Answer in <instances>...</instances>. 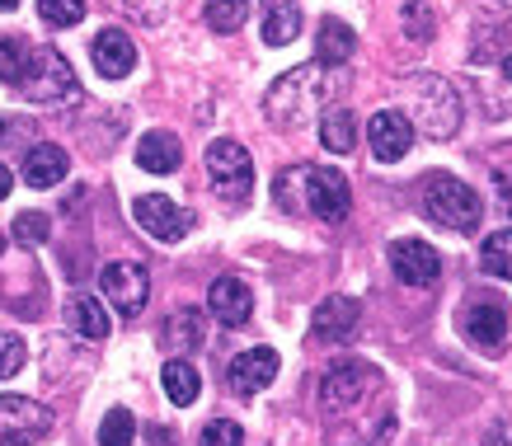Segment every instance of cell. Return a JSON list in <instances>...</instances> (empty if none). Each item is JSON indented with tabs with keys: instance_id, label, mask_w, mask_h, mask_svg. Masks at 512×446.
<instances>
[{
	"instance_id": "6da1fadb",
	"label": "cell",
	"mask_w": 512,
	"mask_h": 446,
	"mask_svg": "<svg viewBox=\"0 0 512 446\" xmlns=\"http://www.w3.org/2000/svg\"><path fill=\"white\" fill-rule=\"evenodd\" d=\"M339 66H296L287 76L273 80V90L264 94V113L273 127H306L315 113H325L329 94L339 90V76H334Z\"/></svg>"
},
{
	"instance_id": "7a4b0ae2",
	"label": "cell",
	"mask_w": 512,
	"mask_h": 446,
	"mask_svg": "<svg viewBox=\"0 0 512 446\" xmlns=\"http://www.w3.org/2000/svg\"><path fill=\"white\" fill-rule=\"evenodd\" d=\"M423 216L433 221V226H442V231H461L470 235L475 226H480V216H484V202L480 193L470 184H461L456 174H428L423 179Z\"/></svg>"
},
{
	"instance_id": "3957f363",
	"label": "cell",
	"mask_w": 512,
	"mask_h": 446,
	"mask_svg": "<svg viewBox=\"0 0 512 446\" xmlns=\"http://www.w3.org/2000/svg\"><path fill=\"white\" fill-rule=\"evenodd\" d=\"M404 99H409V113L419 118V127L428 137L447 141L456 127H461V99L442 76L433 71H419V76L404 80Z\"/></svg>"
},
{
	"instance_id": "277c9868",
	"label": "cell",
	"mask_w": 512,
	"mask_h": 446,
	"mask_svg": "<svg viewBox=\"0 0 512 446\" xmlns=\"http://www.w3.org/2000/svg\"><path fill=\"white\" fill-rule=\"evenodd\" d=\"M15 90L33 104H66V99H76V71L66 66L57 47H33Z\"/></svg>"
},
{
	"instance_id": "5b68a950",
	"label": "cell",
	"mask_w": 512,
	"mask_h": 446,
	"mask_svg": "<svg viewBox=\"0 0 512 446\" xmlns=\"http://www.w3.org/2000/svg\"><path fill=\"white\" fill-rule=\"evenodd\" d=\"M207 179L217 188L221 202H235V207H245L249 193H254V160L240 141L221 137L207 146Z\"/></svg>"
},
{
	"instance_id": "8992f818",
	"label": "cell",
	"mask_w": 512,
	"mask_h": 446,
	"mask_svg": "<svg viewBox=\"0 0 512 446\" xmlns=\"http://www.w3.org/2000/svg\"><path fill=\"white\" fill-rule=\"evenodd\" d=\"M99 292H104V301H113V310H118L123 320H137L141 310H146V301H151V273L132 259L104 263Z\"/></svg>"
},
{
	"instance_id": "52a82bcc",
	"label": "cell",
	"mask_w": 512,
	"mask_h": 446,
	"mask_svg": "<svg viewBox=\"0 0 512 446\" xmlns=\"http://www.w3.org/2000/svg\"><path fill=\"white\" fill-rule=\"evenodd\" d=\"M372 390H376V367H372V362H357V357H348V362H334V367L325 371L320 404H325V414H343V409H353V404L367 400Z\"/></svg>"
},
{
	"instance_id": "ba28073f",
	"label": "cell",
	"mask_w": 512,
	"mask_h": 446,
	"mask_svg": "<svg viewBox=\"0 0 512 446\" xmlns=\"http://www.w3.org/2000/svg\"><path fill=\"white\" fill-rule=\"evenodd\" d=\"M52 432V414L29 395H0V442L5 446H33Z\"/></svg>"
},
{
	"instance_id": "9c48e42d",
	"label": "cell",
	"mask_w": 512,
	"mask_h": 446,
	"mask_svg": "<svg viewBox=\"0 0 512 446\" xmlns=\"http://www.w3.org/2000/svg\"><path fill=\"white\" fill-rule=\"evenodd\" d=\"M461 334H466L480 353H498L503 339H508V301L470 296V306L461 310Z\"/></svg>"
},
{
	"instance_id": "30bf717a",
	"label": "cell",
	"mask_w": 512,
	"mask_h": 446,
	"mask_svg": "<svg viewBox=\"0 0 512 446\" xmlns=\"http://www.w3.org/2000/svg\"><path fill=\"white\" fill-rule=\"evenodd\" d=\"M301 184H306V212L329 221V226H339L343 216H348V179L339 170H329V165H315V170H301Z\"/></svg>"
},
{
	"instance_id": "8fae6325",
	"label": "cell",
	"mask_w": 512,
	"mask_h": 446,
	"mask_svg": "<svg viewBox=\"0 0 512 446\" xmlns=\"http://www.w3.org/2000/svg\"><path fill=\"white\" fill-rule=\"evenodd\" d=\"M132 216H137V226L151 240H160V245H179L188 235V226H193V216L184 212V207H174L165 193H141L137 202H132Z\"/></svg>"
},
{
	"instance_id": "7c38bea8",
	"label": "cell",
	"mask_w": 512,
	"mask_h": 446,
	"mask_svg": "<svg viewBox=\"0 0 512 446\" xmlns=\"http://www.w3.org/2000/svg\"><path fill=\"white\" fill-rule=\"evenodd\" d=\"M390 268L400 277L404 287H433L442 277V254L423 240H395L390 245Z\"/></svg>"
},
{
	"instance_id": "4fadbf2b",
	"label": "cell",
	"mask_w": 512,
	"mask_h": 446,
	"mask_svg": "<svg viewBox=\"0 0 512 446\" xmlns=\"http://www.w3.org/2000/svg\"><path fill=\"white\" fill-rule=\"evenodd\" d=\"M367 141H372V155L381 165H395L414 146V123L404 118L400 108H381L372 118V127H367Z\"/></svg>"
},
{
	"instance_id": "5bb4252c",
	"label": "cell",
	"mask_w": 512,
	"mask_h": 446,
	"mask_svg": "<svg viewBox=\"0 0 512 446\" xmlns=\"http://www.w3.org/2000/svg\"><path fill=\"white\" fill-rule=\"evenodd\" d=\"M90 62L104 80H123V76H132V66H137V43H132L123 29H104L90 47Z\"/></svg>"
},
{
	"instance_id": "9a60e30c",
	"label": "cell",
	"mask_w": 512,
	"mask_h": 446,
	"mask_svg": "<svg viewBox=\"0 0 512 446\" xmlns=\"http://www.w3.org/2000/svg\"><path fill=\"white\" fill-rule=\"evenodd\" d=\"M207 310H212L226 329L249 324V315H254V292H249V282H240V277H217L212 292H207Z\"/></svg>"
},
{
	"instance_id": "2e32d148",
	"label": "cell",
	"mask_w": 512,
	"mask_h": 446,
	"mask_svg": "<svg viewBox=\"0 0 512 446\" xmlns=\"http://www.w3.org/2000/svg\"><path fill=\"white\" fill-rule=\"evenodd\" d=\"M357 315H362V306L353 296H325L311 315V334L320 343H343L357 329Z\"/></svg>"
},
{
	"instance_id": "e0dca14e",
	"label": "cell",
	"mask_w": 512,
	"mask_h": 446,
	"mask_svg": "<svg viewBox=\"0 0 512 446\" xmlns=\"http://www.w3.org/2000/svg\"><path fill=\"white\" fill-rule=\"evenodd\" d=\"M226 376H231L235 395H259V390H268L273 376H278V353H273V348H249V353L235 357Z\"/></svg>"
},
{
	"instance_id": "ac0fdd59",
	"label": "cell",
	"mask_w": 512,
	"mask_h": 446,
	"mask_svg": "<svg viewBox=\"0 0 512 446\" xmlns=\"http://www.w3.org/2000/svg\"><path fill=\"white\" fill-rule=\"evenodd\" d=\"M71 174V155L57 146V141H38L24 155V184L29 188H57Z\"/></svg>"
},
{
	"instance_id": "d6986e66",
	"label": "cell",
	"mask_w": 512,
	"mask_h": 446,
	"mask_svg": "<svg viewBox=\"0 0 512 446\" xmlns=\"http://www.w3.org/2000/svg\"><path fill=\"white\" fill-rule=\"evenodd\" d=\"M137 165L146 174H174L179 165H184V146H179V137L174 132H146V137L137 141Z\"/></svg>"
},
{
	"instance_id": "ffe728a7",
	"label": "cell",
	"mask_w": 512,
	"mask_h": 446,
	"mask_svg": "<svg viewBox=\"0 0 512 446\" xmlns=\"http://www.w3.org/2000/svg\"><path fill=\"white\" fill-rule=\"evenodd\" d=\"M301 38V5L296 0H264V43L287 47Z\"/></svg>"
},
{
	"instance_id": "44dd1931",
	"label": "cell",
	"mask_w": 512,
	"mask_h": 446,
	"mask_svg": "<svg viewBox=\"0 0 512 446\" xmlns=\"http://www.w3.org/2000/svg\"><path fill=\"white\" fill-rule=\"evenodd\" d=\"M357 52V33L343 24V19H320V38H315V62L325 66H343Z\"/></svg>"
},
{
	"instance_id": "7402d4cb",
	"label": "cell",
	"mask_w": 512,
	"mask_h": 446,
	"mask_svg": "<svg viewBox=\"0 0 512 446\" xmlns=\"http://www.w3.org/2000/svg\"><path fill=\"white\" fill-rule=\"evenodd\" d=\"M160 385H165V395H170V404H193L202 395V376H198V367L188 362V357H170L165 362V371H160Z\"/></svg>"
},
{
	"instance_id": "603a6c76",
	"label": "cell",
	"mask_w": 512,
	"mask_h": 446,
	"mask_svg": "<svg viewBox=\"0 0 512 446\" xmlns=\"http://www.w3.org/2000/svg\"><path fill=\"white\" fill-rule=\"evenodd\" d=\"M320 141H325V151L348 155L357 141V118L348 108H325V113H320Z\"/></svg>"
},
{
	"instance_id": "cb8c5ba5",
	"label": "cell",
	"mask_w": 512,
	"mask_h": 446,
	"mask_svg": "<svg viewBox=\"0 0 512 446\" xmlns=\"http://www.w3.org/2000/svg\"><path fill=\"white\" fill-rule=\"evenodd\" d=\"M66 320H71V329L80 339H109V315H104V306L94 296H76L71 310H66Z\"/></svg>"
},
{
	"instance_id": "d4e9b609",
	"label": "cell",
	"mask_w": 512,
	"mask_h": 446,
	"mask_svg": "<svg viewBox=\"0 0 512 446\" xmlns=\"http://www.w3.org/2000/svg\"><path fill=\"white\" fill-rule=\"evenodd\" d=\"M480 268L489 277H503V282H512V226H503V231H494V235H484Z\"/></svg>"
},
{
	"instance_id": "484cf974",
	"label": "cell",
	"mask_w": 512,
	"mask_h": 446,
	"mask_svg": "<svg viewBox=\"0 0 512 446\" xmlns=\"http://www.w3.org/2000/svg\"><path fill=\"white\" fill-rule=\"evenodd\" d=\"M165 343H170L174 353L202 348V320H198V310H179V315H170V324H165Z\"/></svg>"
},
{
	"instance_id": "4316f807",
	"label": "cell",
	"mask_w": 512,
	"mask_h": 446,
	"mask_svg": "<svg viewBox=\"0 0 512 446\" xmlns=\"http://www.w3.org/2000/svg\"><path fill=\"white\" fill-rule=\"evenodd\" d=\"M202 19H207V29L235 33V29H240V24L249 19V0H207Z\"/></svg>"
},
{
	"instance_id": "83f0119b",
	"label": "cell",
	"mask_w": 512,
	"mask_h": 446,
	"mask_svg": "<svg viewBox=\"0 0 512 446\" xmlns=\"http://www.w3.org/2000/svg\"><path fill=\"white\" fill-rule=\"evenodd\" d=\"M137 442V414L127 409H109L99 423V446H132Z\"/></svg>"
},
{
	"instance_id": "f1b7e54d",
	"label": "cell",
	"mask_w": 512,
	"mask_h": 446,
	"mask_svg": "<svg viewBox=\"0 0 512 446\" xmlns=\"http://www.w3.org/2000/svg\"><path fill=\"white\" fill-rule=\"evenodd\" d=\"M24 362H29V343H24V334H15V329H0V381L19 376V371H24Z\"/></svg>"
},
{
	"instance_id": "f546056e",
	"label": "cell",
	"mask_w": 512,
	"mask_h": 446,
	"mask_svg": "<svg viewBox=\"0 0 512 446\" xmlns=\"http://www.w3.org/2000/svg\"><path fill=\"white\" fill-rule=\"evenodd\" d=\"M29 52L33 47L24 43V38H0V80H5V85H19L24 66H29Z\"/></svg>"
},
{
	"instance_id": "4dcf8cb0",
	"label": "cell",
	"mask_w": 512,
	"mask_h": 446,
	"mask_svg": "<svg viewBox=\"0 0 512 446\" xmlns=\"http://www.w3.org/2000/svg\"><path fill=\"white\" fill-rule=\"evenodd\" d=\"M38 15L52 29H71V24L85 19V0H38Z\"/></svg>"
},
{
	"instance_id": "1f68e13d",
	"label": "cell",
	"mask_w": 512,
	"mask_h": 446,
	"mask_svg": "<svg viewBox=\"0 0 512 446\" xmlns=\"http://www.w3.org/2000/svg\"><path fill=\"white\" fill-rule=\"evenodd\" d=\"M404 33H409V38H419V43L437 38V15L423 5V0H409V5H404Z\"/></svg>"
},
{
	"instance_id": "d6a6232c",
	"label": "cell",
	"mask_w": 512,
	"mask_h": 446,
	"mask_svg": "<svg viewBox=\"0 0 512 446\" xmlns=\"http://www.w3.org/2000/svg\"><path fill=\"white\" fill-rule=\"evenodd\" d=\"M202 446H245V432L231 418H217V423L202 428Z\"/></svg>"
},
{
	"instance_id": "836d02e7",
	"label": "cell",
	"mask_w": 512,
	"mask_h": 446,
	"mask_svg": "<svg viewBox=\"0 0 512 446\" xmlns=\"http://www.w3.org/2000/svg\"><path fill=\"white\" fill-rule=\"evenodd\" d=\"M19 240V245H43L47 240V216L43 212H19L15 231H10Z\"/></svg>"
},
{
	"instance_id": "e575fe53",
	"label": "cell",
	"mask_w": 512,
	"mask_h": 446,
	"mask_svg": "<svg viewBox=\"0 0 512 446\" xmlns=\"http://www.w3.org/2000/svg\"><path fill=\"white\" fill-rule=\"evenodd\" d=\"M494 188H498V202L512 212V165L508 170H494Z\"/></svg>"
},
{
	"instance_id": "d590c367",
	"label": "cell",
	"mask_w": 512,
	"mask_h": 446,
	"mask_svg": "<svg viewBox=\"0 0 512 446\" xmlns=\"http://www.w3.org/2000/svg\"><path fill=\"white\" fill-rule=\"evenodd\" d=\"M10 188H15V174H10V165H0V202H5Z\"/></svg>"
},
{
	"instance_id": "8d00e7d4",
	"label": "cell",
	"mask_w": 512,
	"mask_h": 446,
	"mask_svg": "<svg viewBox=\"0 0 512 446\" xmlns=\"http://www.w3.org/2000/svg\"><path fill=\"white\" fill-rule=\"evenodd\" d=\"M503 76H508V80H512V57H503Z\"/></svg>"
},
{
	"instance_id": "74e56055",
	"label": "cell",
	"mask_w": 512,
	"mask_h": 446,
	"mask_svg": "<svg viewBox=\"0 0 512 446\" xmlns=\"http://www.w3.org/2000/svg\"><path fill=\"white\" fill-rule=\"evenodd\" d=\"M15 5H19V0H0V10H15Z\"/></svg>"
},
{
	"instance_id": "f35d334b",
	"label": "cell",
	"mask_w": 512,
	"mask_h": 446,
	"mask_svg": "<svg viewBox=\"0 0 512 446\" xmlns=\"http://www.w3.org/2000/svg\"><path fill=\"white\" fill-rule=\"evenodd\" d=\"M0 254H5V235H0Z\"/></svg>"
}]
</instances>
